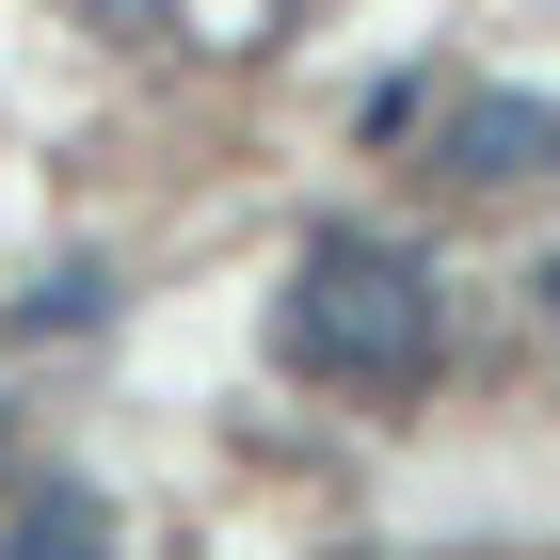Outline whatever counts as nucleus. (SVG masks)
<instances>
[{
	"label": "nucleus",
	"instance_id": "obj_4",
	"mask_svg": "<svg viewBox=\"0 0 560 560\" xmlns=\"http://www.w3.org/2000/svg\"><path fill=\"white\" fill-rule=\"evenodd\" d=\"M81 33H113V48H176V0H65Z\"/></svg>",
	"mask_w": 560,
	"mask_h": 560
},
{
	"label": "nucleus",
	"instance_id": "obj_5",
	"mask_svg": "<svg viewBox=\"0 0 560 560\" xmlns=\"http://www.w3.org/2000/svg\"><path fill=\"white\" fill-rule=\"evenodd\" d=\"M16 528H33V545H96V497H81V480H48V497H33Z\"/></svg>",
	"mask_w": 560,
	"mask_h": 560
},
{
	"label": "nucleus",
	"instance_id": "obj_1",
	"mask_svg": "<svg viewBox=\"0 0 560 560\" xmlns=\"http://www.w3.org/2000/svg\"><path fill=\"white\" fill-rule=\"evenodd\" d=\"M432 337H448V289H432V257H400L385 224H320L289 257V289H272V352H289L304 385H417Z\"/></svg>",
	"mask_w": 560,
	"mask_h": 560
},
{
	"label": "nucleus",
	"instance_id": "obj_3",
	"mask_svg": "<svg viewBox=\"0 0 560 560\" xmlns=\"http://www.w3.org/2000/svg\"><path fill=\"white\" fill-rule=\"evenodd\" d=\"M96 304H113V272H96V257H65V272H33V289H16V337H96Z\"/></svg>",
	"mask_w": 560,
	"mask_h": 560
},
{
	"label": "nucleus",
	"instance_id": "obj_2",
	"mask_svg": "<svg viewBox=\"0 0 560 560\" xmlns=\"http://www.w3.org/2000/svg\"><path fill=\"white\" fill-rule=\"evenodd\" d=\"M448 176H465V192L560 176V96H465V113H448Z\"/></svg>",
	"mask_w": 560,
	"mask_h": 560
},
{
	"label": "nucleus",
	"instance_id": "obj_6",
	"mask_svg": "<svg viewBox=\"0 0 560 560\" xmlns=\"http://www.w3.org/2000/svg\"><path fill=\"white\" fill-rule=\"evenodd\" d=\"M528 304H545V337H560V257H528Z\"/></svg>",
	"mask_w": 560,
	"mask_h": 560
}]
</instances>
